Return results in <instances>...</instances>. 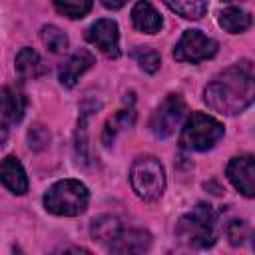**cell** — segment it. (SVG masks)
Segmentation results:
<instances>
[{
  "instance_id": "1",
  "label": "cell",
  "mask_w": 255,
  "mask_h": 255,
  "mask_svg": "<svg viewBox=\"0 0 255 255\" xmlns=\"http://www.w3.org/2000/svg\"><path fill=\"white\" fill-rule=\"evenodd\" d=\"M255 98L253 64L241 60L219 72L203 90V102L217 114L237 116L245 112Z\"/></svg>"
},
{
  "instance_id": "2",
  "label": "cell",
  "mask_w": 255,
  "mask_h": 255,
  "mask_svg": "<svg viewBox=\"0 0 255 255\" xmlns=\"http://www.w3.org/2000/svg\"><path fill=\"white\" fill-rule=\"evenodd\" d=\"M215 221L217 213L209 203L199 201L191 211L183 213L179 221L175 223V235L181 243L195 247V249H207L215 243Z\"/></svg>"
},
{
  "instance_id": "3",
  "label": "cell",
  "mask_w": 255,
  "mask_h": 255,
  "mask_svg": "<svg viewBox=\"0 0 255 255\" xmlns=\"http://www.w3.org/2000/svg\"><path fill=\"white\" fill-rule=\"evenodd\" d=\"M44 207L52 215L78 217L88 209L90 191L80 179H60L44 193Z\"/></svg>"
},
{
  "instance_id": "4",
  "label": "cell",
  "mask_w": 255,
  "mask_h": 255,
  "mask_svg": "<svg viewBox=\"0 0 255 255\" xmlns=\"http://www.w3.org/2000/svg\"><path fill=\"white\" fill-rule=\"evenodd\" d=\"M223 133L225 128L219 120L203 112H191L183 122L179 145L187 151H207L223 137Z\"/></svg>"
},
{
  "instance_id": "5",
  "label": "cell",
  "mask_w": 255,
  "mask_h": 255,
  "mask_svg": "<svg viewBox=\"0 0 255 255\" xmlns=\"http://www.w3.org/2000/svg\"><path fill=\"white\" fill-rule=\"evenodd\" d=\"M133 193L143 201H157L165 191V169L155 155H139L129 167Z\"/></svg>"
},
{
  "instance_id": "6",
  "label": "cell",
  "mask_w": 255,
  "mask_h": 255,
  "mask_svg": "<svg viewBox=\"0 0 255 255\" xmlns=\"http://www.w3.org/2000/svg\"><path fill=\"white\" fill-rule=\"evenodd\" d=\"M187 114V104L179 94H167L149 118V129L155 137H169Z\"/></svg>"
},
{
  "instance_id": "7",
  "label": "cell",
  "mask_w": 255,
  "mask_h": 255,
  "mask_svg": "<svg viewBox=\"0 0 255 255\" xmlns=\"http://www.w3.org/2000/svg\"><path fill=\"white\" fill-rule=\"evenodd\" d=\"M217 42L201 30H185L173 48V58L185 64H199L217 54Z\"/></svg>"
},
{
  "instance_id": "8",
  "label": "cell",
  "mask_w": 255,
  "mask_h": 255,
  "mask_svg": "<svg viewBox=\"0 0 255 255\" xmlns=\"http://www.w3.org/2000/svg\"><path fill=\"white\" fill-rule=\"evenodd\" d=\"M26 96L14 88V86H6L0 90V149L6 145L10 128L20 124L24 114H26Z\"/></svg>"
},
{
  "instance_id": "9",
  "label": "cell",
  "mask_w": 255,
  "mask_h": 255,
  "mask_svg": "<svg viewBox=\"0 0 255 255\" xmlns=\"http://www.w3.org/2000/svg\"><path fill=\"white\" fill-rule=\"evenodd\" d=\"M86 40L104 52L108 58L120 56V32L118 22L112 18H100L86 30Z\"/></svg>"
},
{
  "instance_id": "10",
  "label": "cell",
  "mask_w": 255,
  "mask_h": 255,
  "mask_svg": "<svg viewBox=\"0 0 255 255\" xmlns=\"http://www.w3.org/2000/svg\"><path fill=\"white\" fill-rule=\"evenodd\" d=\"M225 175L241 195H245L249 199L255 195V159H253V155L245 153V155L231 157L225 167Z\"/></svg>"
},
{
  "instance_id": "11",
  "label": "cell",
  "mask_w": 255,
  "mask_h": 255,
  "mask_svg": "<svg viewBox=\"0 0 255 255\" xmlns=\"http://www.w3.org/2000/svg\"><path fill=\"white\" fill-rule=\"evenodd\" d=\"M151 245V235L139 227H122L120 233L106 245L110 253H143Z\"/></svg>"
},
{
  "instance_id": "12",
  "label": "cell",
  "mask_w": 255,
  "mask_h": 255,
  "mask_svg": "<svg viewBox=\"0 0 255 255\" xmlns=\"http://www.w3.org/2000/svg\"><path fill=\"white\" fill-rule=\"evenodd\" d=\"M96 64V58L90 50L80 48L76 50L68 60H64L58 68V80L64 88H74L78 80Z\"/></svg>"
},
{
  "instance_id": "13",
  "label": "cell",
  "mask_w": 255,
  "mask_h": 255,
  "mask_svg": "<svg viewBox=\"0 0 255 255\" xmlns=\"http://www.w3.org/2000/svg\"><path fill=\"white\" fill-rule=\"evenodd\" d=\"M0 181L14 195H24L28 191V185H30L24 165L14 155H6L0 161Z\"/></svg>"
},
{
  "instance_id": "14",
  "label": "cell",
  "mask_w": 255,
  "mask_h": 255,
  "mask_svg": "<svg viewBox=\"0 0 255 255\" xmlns=\"http://www.w3.org/2000/svg\"><path fill=\"white\" fill-rule=\"evenodd\" d=\"M131 24L143 34H157L163 28V18L149 0H137L131 8Z\"/></svg>"
},
{
  "instance_id": "15",
  "label": "cell",
  "mask_w": 255,
  "mask_h": 255,
  "mask_svg": "<svg viewBox=\"0 0 255 255\" xmlns=\"http://www.w3.org/2000/svg\"><path fill=\"white\" fill-rule=\"evenodd\" d=\"M14 70L20 80H36L42 74H46V66L40 58V54L28 46L20 48V52L14 58Z\"/></svg>"
},
{
  "instance_id": "16",
  "label": "cell",
  "mask_w": 255,
  "mask_h": 255,
  "mask_svg": "<svg viewBox=\"0 0 255 255\" xmlns=\"http://www.w3.org/2000/svg\"><path fill=\"white\" fill-rule=\"evenodd\" d=\"M217 20H219V26L229 34H241L249 30L253 24L251 14L241 8H225L217 14Z\"/></svg>"
},
{
  "instance_id": "17",
  "label": "cell",
  "mask_w": 255,
  "mask_h": 255,
  "mask_svg": "<svg viewBox=\"0 0 255 255\" xmlns=\"http://www.w3.org/2000/svg\"><path fill=\"white\" fill-rule=\"evenodd\" d=\"M135 122V110L129 106V108H124V110H118L108 122H106V128H104V133H102V141L110 147L116 139V135L126 129V128H131Z\"/></svg>"
},
{
  "instance_id": "18",
  "label": "cell",
  "mask_w": 255,
  "mask_h": 255,
  "mask_svg": "<svg viewBox=\"0 0 255 255\" xmlns=\"http://www.w3.org/2000/svg\"><path fill=\"white\" fill-rule=\"evenodd\" d=\"M122 221L116 217V215H100L98 219L92 221V227H90V233L92 237L102 243V245H108L122 229Z\"/></svg>"
},
{
  "instance_id": "19",
  "label": "cell",
  "mask_w": 255,
  "mask_h": 255,
  "mask_svg": "<svg viewBox=\"0 0 255 255\" xmlns=\"http://www.w3.org/2000/svg\"><path fill=\"white\" fill-rule=\"evenodd\" d=\"M171 12L185 20H199L205 16L209 0H161Z\"/></svg>"
},
{
  "instance_id": "20",
  "label": "cell",
  "mask_w": 255,
  "mask_h": 255,
  "mask_svg": "<svg viewBox=\"0 0 255 255\" xmlns=\"http://www.w3.org/2000/svg\"><path fill=\"white\" fill-rule=\"evenodd\" d=\"M52 4L62 16L70 20H80L92 10L94 2L92 0H52Z\"/></svg>"
},
{
  "instance_id": "21",
  "label": "cell",
  "mask_w": 255,
  "mask_h": 255,
  "mask_svg": "<svg viewBox=\"0 0 255 255\" xmlns=\"http://www.w3.org/2000/svg\"><path fill=\"white\" fill-rule=\"evenodd\" d=\"M40 38L44 42V46L52 52V54H60L68 48V36L64 30H60L58 26L54 24H48L40 30Z\"/></svg>"
},
{
  "instance_id": "22",
  "label": "cell",
  "mask_w": 255,
  "mask_h": 255,
  "mask_svg": "<svg viewBox=\"0 0 255 255\" xmlns=\"http://www.w3.org/2000/svg\"><path fill=\"white\" fill-rule=\"evenodd\" d=\"M131 58L137 62V66L143 70V72H147V74H155L157 70H159V66H161V58H159V54L153 50V48H149V46H135L133 50H131Z\"/></svg>"
},
{
  "instance_id": "23",
  "label": "cell",
  "mask_w": 255,
  "mask_h": 255,
  "mask_svg": "<svg viewBox=\"0 0 255 255\" xmlns=\"http://www.w3.org/2000/svg\"><path fill=\"white\" fill-rule=\"evenodd\" d=\"M50 129L42 124H34L28 129V147L32 151H42L50 145Z\"/></svg>"
},
{
  "instance_id": "24",
  "label": "cell",
  "mask_w": 255,
  "mask_h": 255,
  "mask_svg": "<svg viewBox=\"0 0 255 255\" xmlns=\"http://www.w3.org/2000/svg\"><path fill=\"white\" fill-rule=\"evenodd\" d=\"M225 235L231 245H241L247 237V223L243 219H233L225 225Z\"/></svg>"
},
{
  "instance_id": "25",
  "label": "cell",
  "mask_w": 255,
  "mask_h": 255,
  "mask_svg": "<svg viewBox=\"0 0 255 255\" xmlns=\"http://www.w3.org/2000/svg\"><path fill=\"white\" fill-rule=\"evenodd\" d=\"M108 10H120V8H124L129 0H100Z\"/></svg>"
},
{
  "instance_id": "26",
  "label": "cell",
  "mask_w": 255,
  "mask_h": 255,
  "mask_svg": "<svg viewBox=\"0 0 255 255\" xmlns=\"http://www.w3.org/2000/svg\"><path fill=\"white\" fill-rule=\"evenodd\" d=\"M221 2H241V0H221Z\"/></svg>"
}]
</instances>
